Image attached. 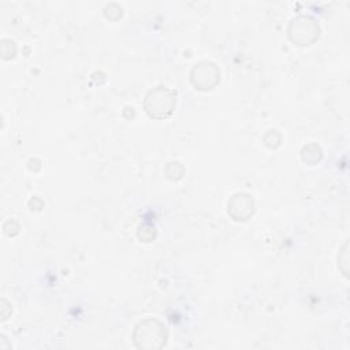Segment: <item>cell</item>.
Listing matches in <instances>:
<instances>
[{
  "instance_id": "1",
  "label": "cell",
  "mask_w": 350,
  "mask_h": 350,
  "mask_svg": "<svg viewBox=\"0 0 350 350\" xmlns=\"http://www.w3.org/2000/svg\"><path fill=\"white\" fill-rule=\"evenodd\" d=\"M133 339L138 349L159 350L165 346L168 332L161 321L156 319H145L135 325Z\"/></svg>"
},
{
  "instance_id": "2",
  "label": "cell",
  "mask_w": 350,
  "mask_h": 350,
  "mask_svg": "<svg viewBox=\"0 0 350 350\" xmlns=\"http://www.w3.org/2000/svg\"><path fill=\"white\" fill-rule=\"evenodd\" d=\"M176 105V93L165 86H156L145 97L144 107L149 116L154 119L168 118Z\"/></svg>"
},
{
  "instance_id": "3",
  "label": "cell",
  "mask_w": 350,
  "mask_h": 350,
  "mask_svg": "<svg viewBox=\"0 0 350 350\" xmlns=\"http://www.w3.org/2000/svg\"><path fill=\"white\" fill-rule=\"evenodd\" d=\"M320 36V26L310 15H298L288 25V37L294 44L310 45Z\"/></svg>"
},
{
  "instance_id": "4",
  "label": "cell",
  "mask_w": 350,
  "mask_h": 350,
  "mask_svg": "<svg viewBox=\"0 0 350 350\" xmlns=\"http://www.w3.org/2000/svg\"><path fill=\"white\" fill-rule=\"evenodd\" d=\"M190 81L198 90L206 92L213 89L220 81L219 67L208 60L198 62L190 71Z\"/></svg>"
},
{
  "instance_id": "5",
  "label": "cell",
  "mask_w": 350,
  "mask_h": 350,
  "mask_svg": "<svg viewBox=\"0 0 350 350\" xmlns=\"http://www.w3.org/2000/svg\"><path fill=\"white\" fill-rule=\"evenodd\" d=\"M228 215L234 220H247L256 209L254 200L252 198L250 194L247 193H235L230 200H228Z\"/></svg>"
},
{
  "instance_id": "6",
  "label": "cell",
  "mask_w": 350,
  "mask_h": 350,
  "mask_svg": "<svg viewBox=\"0 0 350 350\" xmlns=\"http://www.w3.org/2000/svg\"><path fill=\"white\" fill-rule=\"evenodd\" d=\"M321 157H323V152H321L320 146L316 145V144L305 145L301 150V159L306 164L313 165V164L319 163L321 160Z\"/></svg>"
},
{
  "instance_id": "7",
  "label": "cell",
  "mask_w": 350,
  "mask_h": 350,
  "mask_svg": "<svg viewBox=\"0 0 350 350\" xmlns=\"http://www.w3.org/2000/svg\"><path fill=\"white\" fill-rule=\"evenodd\" d=\"M15 51H16V46H15V42L8 40V38H3L1 40V56L3 59H10L15 55Z\"/></svg>"
}]
</instances>
